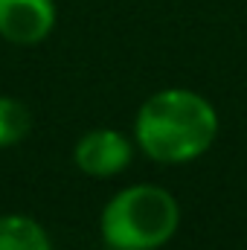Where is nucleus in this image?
Here are the masks:
<instances>
[{"instance_id": "nucleus-2", "label": "nucleus", "mask_w": 247, "mask_h": 250, "mask_svg": "<svg viewBox=\"0 0 247 250\" xmlns=\"http://www.w3.org/2000/svg\"><path fill=\"white\" fill-rule=\"evenodd\" d=\"M181 230V204L160 184H131L114 192L99 215L108 250H160Z\"/></svg>"}, {"instance_id": "nucleus-1", "label": "nucleus", "mask_w": 247, "mask_h": 250, "mask_svg": "<svg viewBox=\"0 0 247 250\" xmlns=\"http://www.w3.org/2000/svg\"><path fill=\"white\" fill-rule=\"evenodd\" d=\"M218 128V111L204 93L163 87L137 108L131 137L148 160L160 166H184L212 148Z\"/></svg>"}, {"instance_id": "nucleus-3", "label": "nucleus", "mask_w": 247, "mask_h": 250, "mask_svg": "<svg viewBox=\"0 0 247 250\" xmlns=\"http://www.w3.org/2000/svg\"><path fill=\"white\" fill-rule=\"evenodd\" d=\"M134 137H128L120 128H90L82 134L73 146V163L82 175L108 181L123 175L134 160Z\"/></svg>"}, {"instance_id": "nucleus-6", "label": "nucleus", "mask_w": 247, "mask_h": 250, "mask_svg": "<svg viewBox=\"0 0 247 250\" xmlns=\"http://www.w3.org/2000/svg\"><path fill=\"white\" fill-rule=\"evenodd\" d=\"M32 128V111L15 99V96H0V148L18 146Z\"/></svg>"}, {"instance_id": "nucleus-5", "label": "nucleus", "mask_w": 247, "mask_h": 250, "mask_svg": "<svg viewBox=\"0 0 247 250\" xmlns=\"http://www.w3.org/2000/svg\"><path fill=\"white\" fill-rule=\"evenodd\" d=\"M0 250H53L44 224L26 212L0 215Z\"/></svg>"}, {"instance_id": "nucleus-4", "label": "nucleus", "mask_w": 247, "mask_h": 250, "mask_svg": "<svg viewBox=\"0 0 247 250\" xmlns=\"http://www.w3.org/2000/svg\"><path fill=\"white\" fill-rule=\"evenodd\" d=\"M56 0H0V38L18 47H35L56 29Z\"/></svg>"}]
</instances>
